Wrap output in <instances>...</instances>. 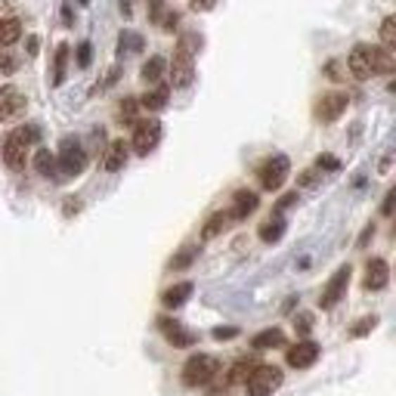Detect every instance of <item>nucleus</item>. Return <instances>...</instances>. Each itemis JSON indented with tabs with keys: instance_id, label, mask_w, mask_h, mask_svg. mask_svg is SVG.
<instances>
[{
	"instance_id": "1",
	"label": "nucleus",
	"mask_w": 396,
	"mask_h": 396,
	"mask_svg": "<svg viewBox=\"0 0 396 396\" xmlns=\"http://www.w3.org/2000/svg\"><path fill=\"white\" fill-rule=\"evenodd\" d=\"M347 68L356 81H369L375 75H390L396 68V59L390 50L384 46H369V44H356L350 59H347Z\"/></svg>"
},
{
	"instance_id": "2",
	"label": "nucleus",
	"mask_w": 396,
	"mask_h": 396,
	"mask_svg": "<svg viewBox=\"0 0 396 396\" xmlns=\"http://www.w3.org/2000/svg\"><path fill=\"white\" fill-rule=\"evenodd\" d=\"M201 50V34H183L180 44L174 50V59H170V84L174 87H189L192 77H196V65H192V56Z\"/></svg>"
},
{
	"instance_id": "3",
	"label": "nucleus",
	"mask_w": 396,
	"mask_h": 396,
	"mask_svg": "<svg viewBox=\"0 0 396 396\" xmlns=\"http://www.w3.org/2000/svg\"><path fill=\"white\" fill-rule=\"evenodd\" d=\"M37 139H41V130L34 127V124H28V127H15L10 136L4 139V146H0V155H4V165L10 170H22L28 161V146H34Z\"/></svg>"
},
{
	"instance_id": "4",
	"label": "nucleus",
	"mask_w": 396,
	"mask_h": 396,
	"mask_svg": "<svg viewBox=\"0 0 396 396\" xmlns=\"http://www.w3.org/2000/svg\"><path fill=\"white\" fill-rule=\"evenodd\" d=\"M220 371V362L214 359V356H207V353H196V356H189L186 359V366H183V384L186 387H205V384H211L214 381V375Z\"/></svg>"
},
{
	"instance_id": "5",
	"label": "nucleus",
	"mask_w": 396,
	"mask_h": 396,
	"mask_svg": "<svg viewBox=\"0 0 396 396\" xmlns=\"http://www.w3.org/2000/svg\"><path fill=\"white\" fill-rule=\"evenodd\" d=\"M282 387V369L276 366H254L245 378L248 396H273Z\"/></svg>"
},
{
	"instance_id": "6",
	"label": "nucleus",
	"mask_w": 396,
	"mask_h": 396,
	"mask_svg": "<svg viewBox=\"0 0 396 396\" xmlns=\"http://www.w3.org/2000/svg\"><path fill=\"white\" fill-rule=\"evenodd\" d=\"M288 174H291V161L285 158V155H269V158L260 165V170H257L260 189L279 192L285 186V180H288Z\"/></svg>"
},
{
	"instance_id": "7",
	"label": "nucleus",
	"mask_w": 396,
	"mask_h": 396,
	"mask_svg": "<svg viewBox=\"0 0 396 396\" xmlns=\"http://www.w3.org/2000/svg\"><path fill=\"white\" fill-rule=\"evenodd\" d=\"M56 167H59L62 177H77V174H84V167H87V152L81 149V143H77V139H62Z\"/></svg>"
},
{
	"instance_id": "8",
	"label": "nucleus",
	"mask_w": 396,
	"mask_h": 396,
	"mask_svg": "<svg viewBox=\"0 0 396 396\" xmlns=\"http://www.w3.org/2000/svg\"><path fill=\"white\" fill-rule=\"evenodd\" d=\"M347 106H350V96H347L344 90H331V93H322V96L316 99L313 115H316V121L331 124V121H338L340 115L347 112Z\"/></svg>"
},
{
	"instance_id": "9",
	"label": "nucleus",
	"mask_w": 396,
	"mask_h": 396,
	"mask_svg": "<svg viewBox=\"0 0 396 396\" xmlns=\"http://www.w3.org/2000/svg\"><path fill=\"white\" fill-rule=\"evenodd\" d=\"M161 143V121L158 118H146V121H136L134 127V139H130V146H134L136 155H149L158 149Z\"/></svg>"
},
{
	"instance_id": "10",
	"label": "nucleus",
	"mask_w": 396,
	"mask_h": 396,
	"mask_svg": "<svg viewBox=\"0 0 396 396\" xmlns=\"http://www.w3.org/2000/svg\"><path fill=\"white\" fill-rule=\"evenodd\" d=\"M350 276H353L350 263H344V267H340L338 273L331 276L328 282H325L322 298H319V307H322V309H331V307H338V304H340V298L347 294V285H350Z\"/></svg>"
},
{
	"instance_id": "11",
	"label": "nucleus",
	"mask_w": 396,
	"mask_h": 396,
	"mask_svg": "<svg viewBox=\"0 0 396 396\" xmlns=\"http://www.w3.org/2000/svg\"><path fill=\"white\" fill-rule=\"evenodd\" d=\"M25 106H28V99L19 87H13V84L0 87V121H15L25 112Z\"/></svg>"
},
{
	"instance_id": "12",
	"label": "nucleus",
	"mask_w": 396,
	"mask_h": 396,
	"mask_svg": "<svg viewBox=\"0 0 396 396\" xmlns=\"http://www.w3.org/2000/svg\"><path fill=\"white\" fill-rule=\"evenodd\" d=\"M316 359H319V344H316V340H298V344L288 347V353H285V362H288L291 369H309Z\"/></svg>"
},
{
	"instance_id": "13",
	"label": "nucleus",
	"mask_w": 396,
	"mask_h": 396,
	"mask_svg": "<svg viewBox=\"0 0 396 396\" xmlns=\"http://www.w3.org/2000/svg\"><path fill=\"white\" fill-rule=\"evenodd\" d=\"M158 331L167 338V344H174V347H192L196 344V335H192L189 328H183L177 319H170V316H161L158 319Z\"/></svg>"
},
{
	"instance_id": "14",
	"label": "nucleus",
	"mask_w": 396,
	"mask_h": 396,
	"mask_svg": "<svg viewBox=\"0 0 396 396\" xmlns=\"http://www.w3.org/2000/svg\"><path fill=\"white\" fill-rule=\"evenodd\" d=\"M387 282H390V267H387V260L371 257L366 263V279H362V285H366L369 291H384Z\"/></svg>"
},
{
	"instance_id": "15",
	"label": "nucleus",
	"mask_w": 396,
	"mask_h": 396,
	"mask_svg": "<svg viewBox=\"0 0 396 396\" xmlns=\"http://www.w3.org/2000/svg\"><path fill=\"white\" fill-rule=\"evenodd\" d=\"M257 211V192L251 189H238L236 198H232V207H229V217L232 220H245L248 214Z\"/></svg>"
},
{
	"instance_id": "16",
	"label": "nucleus",
	"mask_w": 396,
	"mask_h": 396,
	"mask_svg": "<svg viewBox=\"0 0 396 396\" xmlns=\"http://www.w3.org/2000/svg\"><path fill=\"white\" fill-rule=\"evenodd\" d=\"M285 229H288V223H285V217H282V214H273V217H269V220H263V223H260L257 236H260V242L273 245V242H279V238L285 236Z\"/></svg>"
},
{
	"instance_id": "17",
	"label": "nucleus",
	"mask_w": 396,
	"mask_h": 396,
	"mask_svg": "<svg viewBox=\"0 0 396 396\" xmlns=\"http://www.w3.org/2000/svg\"><path fill=\"white\" fill-rule=\"evenodd\" d=\"M192 288H196V285H192V282H180V285H170L167 291H161V304H165L167 309H177V307H183L186 300L192 298Z\"/></svg>"
},
{
	"instance_id": "18",
	"label": "nucleus",
	"mask_w": 396,
	"mask_h": 396,
	"mask_svg": "<svg viewBox=\"0 0 396 396\" xmlns=\"http://www.w3.org/2000/svg\"><path fill=\"white\" fill-rule=\"evenodd\" d=\"M124 165H127V143H124V139H115V143L108 146L106 158H103V167L108 170V174H115V170H121Z\"/></svg>"
},
{
	"instance_id": "19",
	"label": "nucleus",
	"mask_w": 396,
	"mask_h": 396,
	"mask_svg": "<svg viewBox=\"0 0 396 396\" xmlns=\"http://www.w3.org/2000/svg\"><path fill=\"white\" fill-rule=\"evenodd\" d=\"M232 226V217H229V211H217V214H211L207 217V223L205 226H201V238H217L220 236V232H226Z\"/></svg>"
},
{
	"instance_id": "20",
	"label": "nucleus",
	"mask_w": 396,
	"mask_h": 396,
	"mask_svg": "<svg viewBox=\"0 0 396 396\" xmlns=\"http://www.w3.org/2000/svg\"><path fill=\"white\" fill-rule=\"evenodd\" d=\"M282 344H285V331L282 328H267V331H260V335L251 340L254 350H269V347H282Z\"/></svg>"
},
{
	"instance_id": "21",
	"label": "nucleus",
	"mask_w": 396,
	"mask_h": 396,
	"mask_svg": "<svg viewBox=\"0 0 396 396\" xmlns=\"http://www.w3.org/2000/svg\"><path fill=\"white\" fill-rule=\"evenodd\" d=\"M167 96H170L167 87H155V90H149L143 99H139V106H143L146 112H161V108L167 106Z\"/></svg>"
},
{
	"instance_id": "22",
	"label": "nucleus",
	"mask_w": 396,
	"mask_h": 396,
	"mask_svg": "<svg viewBox=\"0 0 396 396\" xmlns=\"http://www.w3.org/2000/svg\"><path fill=\"white\" fill-rule=\"evenodd\" d=\"M22 37V22L19 19H0V46H10Z\"/></svg>"
},
{
	"instance_id": "23",
	"label": "nucleus",
	"mask_w": 396,
	"mask_h": 396,
	"mask_svg": "<svg viewBox=\"0 0 396 396\" xmlns=\"http://www.w3.org/2000/svg\"><path fill=\"white\" fill-rule=\"evenodd\" d=\"M68 50H72V46L68 44H59L56 46V59H53V84H59L65 81V68H68Z\"/></svg>"
},
{
	"instance_id": "24",
	"label": "nucleus",
	"mask_w": 396,
	"mask_h": 396,
	"mask_svg": "<svg viewBox=\"0 0 396 396\" xmlns=\"http://www.w3.org/2000/svg\"><path fill=\"white\" fill-rule=\"evenodd\" d=\"M196 257H198V245H186V248H180V251L174 254V257H170L167 267L170 269H186V267L196 263Z\"/></svg>"
},
{
	"instance_id": "25",
	"label": "nucleus",
	"mask_w": 396,
	"mask_h": 396,
	"mask_svg": "<svg viewBox=\"0 0 396 396\" xmlns=\"http://www.w3.org/2000/svg\"><path fill=\"white\" fill-rule=\"evenodd\" d=\"M34 170L41 177L56 174V155H53L50 149H37V155H34Z\"/></svg>"
},
{
	"instance_id": "26",
	"label": "nucleus",
	"mask_w": 396,
	"mask_h": 396,
	"mask_svg": "<svg viewBox=\"0 0 396 396\" xmlns=\"http://www.w3.org/2000/svg\"><path fill=\"white\" fill-rule=\"evenodd\" d=\"M165 59H161V56H152L149 62H146V65H143V72H139V75H143V81L146 84H158L161 81V75H165Z\"/></svg>"
},
{
	"instance_id": "27",
	"label": "nucleus",
	"mask_w": 396,
	"mask_h": 396,
	"mask_svg": "<svg viewBox=\"0 0 396 396\" xmlns=\"http://www.w3.org/2000/svg\"><path fill=\"white\" fill-rule=\"evenodd\" d=\"M254 369V359H236L232 362V371L226 375V384H236V381H245L248 371Z\"/></svg>"
},
{
	"instance_id": "28",
	"label": "nucleus",
	"mask_w": 396,
	"mask_h": 396,
	"mask_svg": "<svg viewBox=\"0 0 396 396\" xmlns=\"http://www.w3.org/2000/svg\"><path fill=\"white\" fill-rule=\"evenodd\" d=\"M381 44H384V50L393 53V46H396V19L393 15H387L381 22Z\"/></svg>"
},
{
	"instance_id": "29",
	"label": "nucleus",
	"mask_w": 396,
	"mask_h": 396,
	"mask_svg": "<svg viewBox=\"0 0 396 396\" xmlns=\"http://www.w3.org/2000/svg\"><path fill=\"white\" fill-rule=\"evenodd\" d=\"M118 46H121V53L127 50V53H136V50H143V37L134 34V31H124V34L118 37Z\"/></svg>"
},
{
	"instance_id": "30",
	"label": "nucleus",
	"mask_w": 396,
	"mask_h": 396,
	"mask_svg": "<svg viewBox=\"0 0 396 396\" xmlns=\"http://www.w3.org/2000/svg\"><path fill=\"white\" fill-rule=\"evenodd\" d=\"M375 325H378V316H366V319H359L350 328V338H366L369 331H375Z\"/></svg>"
},
{
	"instance_id": "31",
	"label": "nucleus",
	"mask_w": 396,
	"mask_h": 396,
	"mask_svg": "<svg viewBox=\"0 0 396 396\" xmlns=\"http://www.w3.org/2000/svg\"><path fill=\"white\" fill-rule=\"evenodd\" d=\"M136 108H139L136 99H124L121 108H118V118H121V124H134V121H136Z\"/></svg>"
},
{
	"instance_id": "32",
	"label": "nucleus",
	"mask_w": 396,
	"mask_h": 396,
	"mask_svg": "<svg viewBox=\"0 0 396 396\" xmlns=\"http://www.w3.org/2000/svg\"><path fill=\"white\" fill-rule=\"evenodd\" d=\"M15 68H19V59H15L10 50H0V72H4V75H13Z\"/></svg>"
},
{
	"instance_id": "33",
	"label": "nucleus",
	"mask_w": 396,
	"mask_h": 396,
	"mask_svg": "<svg viewBox=\"0 0 396 396\" xmlns=\"http://www.w3.org/2000/svg\"><path fill=\"white\" fill-rule=\"evenodd\" d=\"M90 62H93V46H90V41L77 44V65H81V68H87Z\"/></svg>"
},
{
	"instance_id": "34",
	"label": "nucleus",
	"mask_w": 396,
	"mask_h": 396,
	"mask_svg": "<svg viewBox=\"0 0 396 396\" xmlns=\"http://www.w3.org/2000/svg\"><path fill=\"white\" fill-rule=\"evenodd\" d=\"M316 170H340V161L335 155H319L316 158Z\"/></svg>"
},
{
	"instance_id": "35",
	"label": "nucleus",
	"mask_w": 396,
	"mask_h": 396,
	"mask_svg": "<svg viewBox=\"0 0 396 396\" xmlns=\"http://www.w3.org/2000/svg\"><path fill=\"white\" fill-rule=\"evenodd\" d=\"M155 22H161V28H165V31H174L177 22H180V13H165V15H158Z\"/></svg>"
},
{
	"instance_id": "36",
	"label": "nucleus",
	"mask_w": 396,
	"mask_h": 396,
	"mask_svg": "<svg viewBox=\"0 0 396 396\" xmlns=\"http://www.w3.org/2000/svg\"><path fill=\"white\" fill-rule=\"evenodd\" d=\"M211 335H214L217 340H232V338L238 335V328H236V325H226V328H223V325H220V328H214Z\"/></svg>"
},
{
	"instance_id": "37",
	"label": "nucleus",
	"mask_w": 396,
	"mask_h": 396,
	"mask_svg": "<svg viewBox=\"0 0 396 396\" xmlns=\"http://www.w3.org/2000/svg\"><path fill=\"white\" fill-rule=\"evenodd\" d=\"M294 201H298V192H288L285 198H279V205H276V211H273V214H282L285 207H291V205H294Z\"/></svg>"
},
{
	"instance_id": "38",
	"label": "nucleus",
	"mask_w": 396,
	"mask_h": 396,
	"mask_svg": "<svg viewBox=\"0 0 396 396\" xmlns=\"http://www.w3.org/2000/svg\"><path fill=\"white\" fill-rule=\"evenodd\" d=\"M393 201H396V192L390 189V192L384 196V205H381V214H384V217H390V214H393Z\"/></svg>"
},
{
	"instance_id": "39",
	"label": "nucleus",
	"mask_w": 396,
	"mask_h": 396,
	"mask_svg": "<svg viewBox=\"0 0 396 396\" xmlns=\"http://www.w3.org/2000/svg\"><path fill=\"white\" fill-rule=\"evenodd\" d=\"M214 6H217V0H192V10H198V13H207Z\"/></svg>"
},
{
	"instance_id": "40",
	"label": "nucleus",
	"mask_w": 396,
	"mask_h": 396,
	"mask_svg": "<svg viewBox=\"0 0 396 396\" xmlns=\"http://www.w3.org/2000/svg\"><path fill=\"white\" fill-rule=\"evenodd\" d=\"M316 180H319V170H304L300 174V186H313Z\"/></svg>"
},
{
	"instance_id": "41",
	"label": "nucleus",
	"mask_w": 396,
	"mask_h": 396,
	"mask_svg": "<svg viewBox=\"0 0 396 396\" xmlns=\"http://www.w3.org/2000/svg\"><path fill=\"white\" fill-rule=\"evenodd\" d=\"M77 211H81V201H72V198H68V201H65V214H68V217H75Z\"/></svg>"
},
{
	"instance_id": "42",
	"label": "nucleus",
	"mask_w": 396,
	"mask_h": 396,
	"mask_svg": "<svg viewBox=\"0 0 396 396\" xmlns=\"http://www.w3.org/2000/svg\"><path fill=\"white\" fill-rule=\"evenodd\" d=\"M28 56H37V37L34 34L28 37Z\"/></svg>"
},
{
	"instance_id": "43",
	"label": "nucleus",
	"mask_w": 396,
	"mask_h": 396,
	"mask_svg": "<svg viewBox=\"0 0 396 396\" xmlns=\"http://www.w3.org/2000/svg\"><path fill=\"white\" fill-rule=\"evenodd\" d=\"M371 236H375V226H366V232H362V238H359V248H362V245H366V242H369V238H371Z\"/></svg>"
},
{
	"instance_id": "44",
	"label": "nucleus",
	"mask_w": 396,
	"mask_h": 396,
	"mask_svg": "<svg viewBox=\"0 0 396 396\" xmlns=\"http://www.w3.org/2000/svg\"><path fill=\"white\" fill-rule=\"evenodd\" d=\"M300 331H309V325H313V319H309V316H300Z\"/></svg>"
},
{
	"instance_id": "45",
	"label": "nucleus",
	"mask_w": 396,
	"mask_h": 396,
	"mask_svg": "<svg viewBox=\"0 0 396 396\" xmlns=\"http://www.w3.org/2000/svg\"><path fill=\"white\" fill-rule=\"evenodd\" d=\"M118 6H121V13H124V15H130V0H121Z\"/></svg>"
},
{
	"instance_id": "46",
	"label": "nucleus",
	"mask_w": 396,
	"mask_h": 396,
	"mask_svg": "<svg viewBox=\"0 0 396 396\" xmlns=\"http://www.w3.org/2000/svg\"><path fill=\"white\" fill-rule=\"evenodd\" d=\"M149 4H152V15H155V13L161 10V0H149Z\"/></svg>"
},
{
	"instance_id": "47",
	"label": "nucleus",
	"mask_w": 396,
	"mask_h": 396,
	"mask_svg": "<svg viewBox=\"0 0 396 396\" xmlns=\"http://www.w3.org/2000/svg\"><path fill=\"white\" fill-rule=\"evenodd\" d=\"M77 4H90V0H77Z\"/></svg>"
}]
</instances>
